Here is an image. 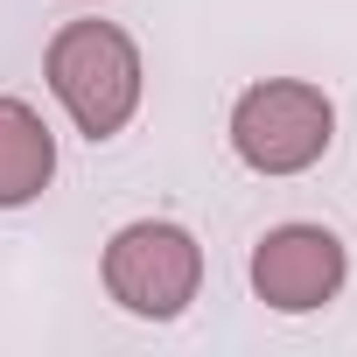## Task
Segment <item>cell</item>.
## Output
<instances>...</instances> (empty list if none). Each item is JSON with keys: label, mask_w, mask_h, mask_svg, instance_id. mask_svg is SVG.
Listing matches in <instances>:
<instances>
[{"label": "cell", "mask_w": 357, "mask_h": 357, "mask_svg": "<svg viewBox=\"0 0 357 357\" xmlns=\"http://www.w3.org/2000/svg\"><path fill=\"white\" fill-rule=\"evenodd\" d=\"M204 287V245L168 225V218H133L105 245V294L140 315V322H175Z\"/></svg>", "instance_id": "obj_3"}, {"label": "cell", "mask_w": 357, "mask_h": 357, "mask_svg": "<svg viewBox=\"0 0 357 357\" xmlns=\"http://www.w3.org/2000/svg\"><path fill=\"white\" fill-rule=\"evenodd\" d=\"M350 252L329 225H273L252 245V294L273 315H315L343 294Z\"/></svg>", "instance_id": "obj_4"}, {"label": "cell", "mask_w": 357, "mask_h": 357, "mask_svg": "<svg viewBox=\"0 0 357 357\" xmlns=\"http://www.w3.org/2000/svg\"><path fill=\"white\" fill-rule=\"evenodd\" d=\"M50 91L70 112V126L84 140H112L126 133V119L140 112V43L119 22H63L50 36Z\"/></svg>", "instance_id": "obj_1"}, {"label": "cell", "mask_w": 357, "mask_h": 357, "mask_svg": "<svg viewBox=\"0 0 357 357\" xmlns=\"http://www.w3.org/2000/svg\"><path fill=\"white\" fill-rule=\"evenodd\" d=\"M56 175V133L29 98H0V211H22Z\"/></svg>", "instance_id": "obj_5"}, {"label": "cell", "mask_w": 357, "mask_h": 357, "mask_svg": "<svg viewBox=\"0 0 357 357\" xmlns=\"http://www.w3.org/2000/svg\"><path fill=\"white\" fill-rule=\"evenodd\" d=\"M329 140H336V105L308 77H266L231 105V154L252 175H301L329 154Z\"/></svg>", "instance_id": "obj_2"}]
</instances>
